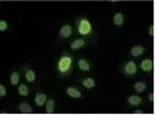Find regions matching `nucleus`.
Segmentation results:
<instances>
[{"instance_id":"nucleus-19","label":"nucleus","mask_w":156,"mask_h":115,"mask_svg":"<svg viewBox=\"0 0 156 115\" xmlns=\"http://www.w3.org/2000/svg\"><path fill=\"white\" fill-rule=\"evenodd\" d=\"M56 109V100L54 98H49L44 105V110L46 114H54Z\"/></svg>"},{"instance_id":"nucleus-10","label":"nucleus","mask_w":156,"mask_h":115,"mask_svg":"<svg viewBox=\"0 0 156 115\" xmlns=\"http://www.w3.org/2000/svg\"><path fill=\"white\" fill-rule=\"evenodd\" d=\"M145 51H146V48H145V46L144 45H133L130 48H129V51H128V54H129V57H132V58H139V57H141L144 53H145Z\"/></svg>"},{"instance_id":"nucleus-20","label":"nucleus","mask_w":156,"mask_h":115,"mask_svg":"<svg viewBox=\"0 0 156 115\" xmlns=\"http://www.w3.org/2000/svg\"><path fill=\"white\" fill-rule=\"evenodd\" d=\"M9 27H10V23H9L7 19H1V21H0V33L7 31Z\"/></svg>"},{"instance_id":"nucleus-17","label":"nucleus","mask_w":156,"mask_h":115,"mask_svg":"<svg viewBox=\"0 0 156 115\" xmlns=\"http://www.w3.org/2000/svg\"><path fill=\"white\" fill-rule=\"evenodd\" d=\"M11 86H18L21 84V71L20 70H13L10 73V79H9Z\"/></svg>"},{"instance_id":"nucleus-15","label":"nucleus","mask_w":156,"mask_h":115,"mask_svg":"<svg viewBox=\"0 0 156 115\" xmlns=\"http://www.w3.org/2000/svg\"><path fill=\"white\" fill-rule=\"evenodd\" d=\"M16 110L20 114H32L33 113V107L28 102H20L16 105Z\"/></svg>"},{"instance_id":"nucleus-23","label":"nucleus","mask_w":156,"mask_h":115,"mask_svg":"<svg viewBox=\"0 0 156 115\" xmlns=\"http://www.w3.org/2000/svg\"><path fill=\"white\" fill-rule=\"evenodd\" d=\"M147 100H149V103H154V100H155V93H154V91H149L147 92Z\"/></svg>"},{"instance_id":"nucleus-6","label":"nucleus","mask_w":156,"mask_h":115,"mask_svg":"<svg viewBox=\"0 0 156 115\" xmlns=\"http://www.w3.org/2000/svg\"><path fill=\"white\" fill-rule=\"evenodd\" d=\"M76 67L82 73H91L93 71V63L87 57H79L76 61Z\"/></svg>"},{"instance_id":"nucleus-8","label":"nucleus","mask_w":156,"mask_h":115,"mask_svg":"<svg viewBox=\"0 0 156 115\" xmlns=\"http://www.w3.org/2000/svg\"><path fill=\"white\" fill-rule=\"evenodd\" d=\"M65 93H66L67 97H69L72 99H80V98H83V92L77 86H67V87H65Z\"/></svg>"},{"instance_id":"nucleus-5","label":"nucleus","mask_w":156,"mask_h":115,"mask_svg":"<svg viewBox=\"0 0 156 115\" xmlns=\"http://www.w3.org/2000/svg\"><path fill=\"white\" fill-rule=\"evenodd\" d=\"M88 45H89V40L85 39V38H82V36H77L76 39L71 40L69 44H68L71 51H80V50H84Z\"/></svg>"},{"instance_id":"nucleus-22","label":"nucleus","mask_w":156,"mask_h":115,"mask_svg":"<svg viewBox=\"0 0 156 115\" xmlns=\"http://www.w3.org/2000/svg\"><path fill=\"white\" fill-rule=\"evenodd\" d=\"M7 96V90H6V86L0 84V97L1 98H5Z\"/></svg>"},{"instance_id":"nucleus-13","label":"nucleus","mask_w":156,"mask_h":115,"mask_svg":"<svg viewBox=\"0 0 156 115\" xmlns=\"http://www.w3.org/2000/svg\"><path fill=\"white\" fill-rule=\"evenodd\" d=\"M124 21H126V16H124V12L122 11H117L113 13L112 16V24L117 28H121L123 24H124Z\"/></svg>"},{"instance_id":"nucleus-4","label":"nucleus","mask_w":156,"mask_h":115,"mask_svg":"<svg viewBox=\"0 0 156 115\" xmlns=\"http://www.w3.org/2000/svg\"><path fill=\"white\" fill-rule=\"evenodd\" d=\"M74 27L71 24V23H63L60 25L58 30H57V34H56V40L57 41H65L67 39H69L73 33H74Z\"/></svg>"},{"instance_id":"nucleus-11","label":"nucleus","mask_w":156,"mask_h":115,"mask_svg":"<svg viewBox=\"0 0 156 115\" xmlns=\"http://www.w3.org/2000/svg\"><path fill=\"white\" fill-rule=\"evenodd\" d=\"M143 103H144V99H143V97H141L140 94H138V93L129 94V96L127 97V104H128L129 107H132V108H138V107H140Z\"/></svg>"},{"instance_id":"nucleus-18","label":"nucleus","mask_w":156,"mask_h":115,"mask_svg":"<svg viewBox=\"0 0 156 115\" xmlns=\"http://www.w3.org/2000/svg\"><path fill=\"white\" fill-rule=\"evenodd\" d=\"M30 92H32L30 87H29L27 84H24V82H21V84L17 86V93H18V96H21V97H28V96L30 94Z\"/></svg>"},{"instance_id":"nucleus-21","label":"nucleus","mask_w":156,"mask_h":115,"mask_svg":"<svg viewBox=\"0 0 156 115\" xmlns=\"http://www.w3.org/2000/svg\"><path fill=\"white\" fill-rule=\"evenodd\" d=\"M154 34H155V24H154V23H150L149 27H147V35H149L150 38H152Z\"/></svg>"},{"instance_id":"nucleus-7","label":"nucleus","mask_w":156,"mask_h":115,"mask_svg":"<svg viewBox=\"0 0 156 115\" xmlns=\"http://www.w3.org/2000/svg\"><path fill=\"white\" fill-rule=\"evenodd\" d=\"M21 70H22V73H23L24 80H26L28 84L35 82V80H37V73H35V70H34L30 65H23V67L21 68Z\"/></svg>"},{"instance_id":"nucleus-16","label":"nucleus","mask_w":156,"mask_h":115,"mask_svg":"<svg viewBox=\"0 0 156 115\" xmlns=\"http://www.w3.org/2000/svg\"><path fill=\"white\" fill-rule=\"evenodd\" d=\"M133 90H134L135 93L141 94V93L146 92V90H147V82H146L145 80H138V81L134 82V85H133Z\"/></svg>"},{"instance_id":"nucleus-14","label":"nucleus","mask_w":156,"mask_h":115,"mask_svg":"<svg viewBox=\"0 0 156 115\" xmlns=\"http://www.w3.org/2000/svg\"><path fill=\"white\" fill-rule=\"evenodd\" d=\"M48 99H49V97L44 91H38L34 96V104L37 107H44Z\"/></svg>"},{"instance_id":"nucleus-12","label":"nucleus","mask_w":156,"mask_h":115,"mask_svg":"<svg viewBox=\"0 0 156 115\" xmlns=\"http://www.w3.org/2000/svg\"><path fill=\"white\" fill-rule=\"evenodd\" d=\"M79 85L87 90H94L96 87V80L94 77H90V76H83L78 80Z\"/></svg>"},{"instance_id":"nucleus-24","label":"nucleus","mask_w":156,"mask_h":115,"mask_svg":"<svg viewBox=\"0 0 156 115\" xmlns=\"http://www.w3.org/2000/svg\"><path fill=\"white\" fill-rule=\"evenodd\" d=\"M134 114H136V115H141V114H144V111H143L141 109H135V110H134Z\"/></svg>"},{"instance_id":"nucleus-1","label":"nucleus","mask_w":156,"mask_h":115,"mask_svg":"<svg viewBox=\"0 0 156 115\" xmlns=\"http://www.w3.org/2000/svg\"><path fill=\"white\" fill-rule=\"evenodd\" d=\"M76 67V57L69 51H63L55 62V73L58 79L68 77Z\"/></svg>"},{"instance_id":"nucleus-9","label":"nucleus","mask_w":156,"mask_h":115,"mask_svg":"<svg viewBox=\"0 0 156 115\" xmlns=\"http://www.w3.org/2000/svg\"><path fill=\"white\" fill-rule=\"evenodd\" d=\"M139 68H140L141 71L151 74V73L154 71V59L150 58V57L143 58V59L139 62Z\"/></svg>"},{"instance_id":"nucleus-2","label":"nucleus","mask_w":156,"mask_h":115,"mask_svg":"<svg viewBox=\"0 0 156 115\" xmlns=\"http://www.w3.org/2000/svg\"><path fill=\"white\" fill-rule=\"evenodd\" d=\"M74 30L78 36L85 38L88 40L95 36V27L93 21L87 16H76L74 17Z\"/></svg>"},{"instance_id":"nucleus-3","label":"nucleus","mask_w":156,"mask_h":115,"mask_svg":"<svg viewBox=\"0 0 156 115\" xmlns=\"http://www.w3.org/2000/svg\"><path fill=\"white\" fill-rule=\"evenodd\" d=\"M139 70H140L139 64L135 62L134 58L124 61L121 64V67H119L121 74L124 77H127V79H135V77H138L139 76Z\"/></svg>"}]
</instances>
